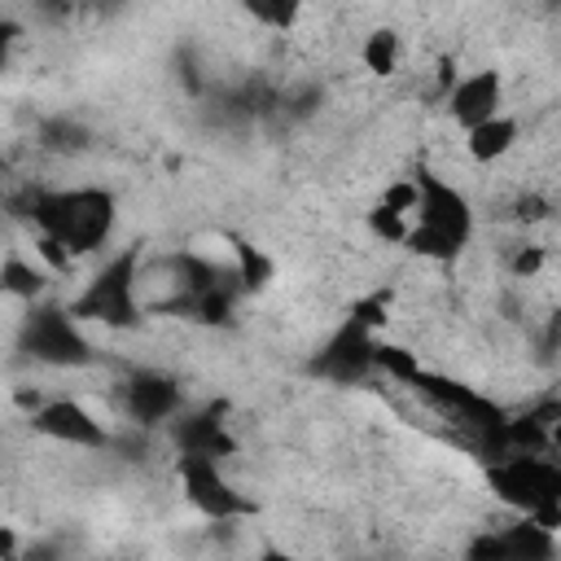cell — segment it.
I'll return each mask as SVG.
<instances>
[{
  "label": "cell",
  "instance_id": "cell-1",
  "mask_svg": "<svg viewBox=\"0 0 561 561\" xmlns=\"http://www.w3.org/2000/svg\"><path fill=\"white\" fill-rule=\"evenodd\" d=\"M13 206H18V215H26L39 228V237L57 241L70 259L101 250L110 241L114 215H118L114 193H105V188H39Z\"/></svg>",
  "mask_w": 561,
  "mask_h": 561
},
{
  "label": "cell",
  "instance_id": "cell-2",
  "mask_svg": "<svg viewBox=\"0 0 561 561\" xmlns=\"http://www.w3.org/2000/svg\"><path fill=\"white\" fill-rule=\"evenodd\" d=\"M412 184H416V206H412V224H408L403 245L421 259H434V263L456 259L473 237L469 197L456 184L438 180L434 171H421Z\"/></svg>",
  "mask_w": 561,
  "mask_h": 561
},
{
  "label": "cell",
  "instance_id": "cell-3",
  "mask_svg": "<svg viewBox=\"0 0 561 561\" xmlns=\"http://www.w3.org/2000/svg\"><path fill=\"white\" fill-rule=\"evenodd\" d=\"M79 324H105V329H136L140 307V245L118 250L105 259V267L83 285V294L66 307Z\"/></svg>",
  "mask_w": 561,
  "mask_h": 561
},
{
  "label": "cell",
  "instance_id": "cell-4",
  "mask_svg": "<svg viewBox=\"0 0 561 561\" xmlns=\"http://www.w3.org/2000/svg\"><path fill=\"white\" fill-rule=\"evenodd\" d=\"M491 491L513 504L522 517L557 535L561 522V469L552 456H500L486 469Z\"/></svg>",
  "mask_w": 561,
  "mask_h": 561
},
{
  "label": "cell",
  "instance_id": "cell-5",
  "mask_svg": "<svg viewBox=\"0 0 561 561\" xmlns=\"http://www.w3.org/2000/svg\"><path fill=\"white\" fill-rule=\"evenodd\" d=\"M18 351L48 368H83L92 364V342L83 324L61 302H31L18 329Z\"/></svg>",
  "mask_w": 561,
  "mask_h": 561
},
{
  "label": "cell",
  "instance_id": "cell-6",
  "mask_svg": "<svg viewBox=\"0 0 561 561\" xmlns=\"http://www.w3.org/2000/svg\"><path fill=\"white\" fill-rule=\"evenodd\" d=\"M175 478L184 486V500L210 522H232V517H250L254 513V504L224 478L219 460H210V456H180L175 460Z\"/></svg>",
  "mask_w": 561,
  "mask_h": 561
},
{
  "label": "cell",
  "instance_id": "cell-7",
  "mask_svg": "<svg viewBox=\"0 0 561 561\" xmlns=\"http://www.w3.org/2000/svg\"><path fill=\"white\" fill-rule=\"evenodd\" d=\"M31 430L53 438V443H66V447H105L110 443V430L105 421H96L79 399H44L35 412H31Z\"/></svg>",
  "mask_w": 561,
  "mask_h": 561
},
{
  "label": "cell",
  "instance_id": "cell-8",
  "mask_svg": "<svg viewBox=\"0 0 561 561\" xmlns=\"http://www.w3.org/2000/svg\"><path fill=\"white\" fill-rule=\"evenodd\" d=\"M373 351H377L373 329H364L359 320H346V324L324 342V351L316 355L311 368H316L320 377L346 386V381H359V377L373 373Z\"/></svg>",
  "mask_w": 561,
  "mask_h": 561
},
{
  "label": "cell",
  "instance_id": "cell-9",
  "mask_svg": "<svg viewBox=\"0 0 561 561\" xmlns=\"http://www.w3.org/2000/svg\"><path fill=\"white\" fill-rule=\"evenodd\" d=\"M123 408L136 425H162L184 412V390L175 377H167L158 368H140L123 386Z\"/></svg>",
  "mask_w": 561,
  "mask_h": 561
},
{
  "label": "cell",
  "instance_id": "cell-10",
  "mask_svg": "<svg viewBox=\"0 0 561 561\" xmlns=\"http://www.w3.org/2000/svg\"><path fill=\"white\" fill-rule=\"evenodd\" d=\"M500 101H504L500 75H495V70H473V75H465L460 83H451V92H447V114L469 131V127L495 118V114H500Z\"/></svg>",
  "mask_w": 561,
  "mask_h": 561
},
{
  "label": "cell",
  "instance_id": "cell-11",
  "mask_svg": "<svg viewBox=\"0 0 561 561\" xmlns=\"http://www.w3.org/2000/svg\"><path fill=\"white\" fill-rule=\"evenodd\" d=\"M171 438H175V451L180 456H228L232 451V438L219 421V408H202V412H180L171 421Z\"/></svg>",
  "mask_w": 561,
  "mask_h": 561
},
{
  "label": "cell",
  "instance_id": "cell-12",
  "mask_svg": "<svg viewBox=\"0 0 561 561\" xmlns=\"http://www.w3.org/2000/svg\"><path fill=\"white\" fill-rule=\"evenodd\" d=\"M465 136H469L465 145H469V158H473V162H500V158L517 145V118L495 114V118H486V123L469 127Z\"/></svg>",
  "mask_w": 561,
  "mask_h": 561
},
{
  "label": "cell",
  "instance_id": "cell-13",
  "mask_svg": "<svg viewBox=\"0 0 561 561\" xmlns=\"http://www.w3.org/2000/svg\"><path fill=\"white\" fill-rule=\"evenodd\" d=\"M44 285H48L44 267L26 263L22 254H9V259L0 263V289H4L9 298H18V302H39Z\"/></svg>",
  "mask_w": 561,
  "mask_h": 561
},
{
  "label": "cell",
  "instance_id": "cell-14",
  "mask_svg": "<svg viewBox=\"0 0 561 561\" xmlns=\"http://www.w3.org/2000/svg\"><path fill=\"white\" fill-rule=\"evenodd\" d=\"M359 57H364V66H368L373 75H390V70L399 66V35H394L390 26H377V31H368V35H364V48H359Z\"/></svg>",
  "mask_w": 561,
  "mask_h": 561
},
{
  "label": "cell",
  "instance_id": "cell-15",
  "mask_svg": "<svg viewBox=\"0 0 561 561\" xmlns=\"http://www.w3.org/2000/svg\"><path fill=\"white\" fill-rule=\"evenodd\" d=\"M373 368H386V373H390L394 381L412 386V381H416V373H421V359H416L412 351H403V346L377 342V351H373Z\"/></svg>",
  "mask_w": 561,
  "mask_h": 561
},
{
  "label": "cell",
  "instance_id": "cell-16",
  "mask_svg": "<svg viewBox=\"0 0 561 561\" xmlns=\"http://www.w3.org/2000/svg\"><path fill=\"white\" fill-rule=\"evenodd\" d=\"M44 145L57 149V153H79V149H88V131L70 118H57V123L44 127Z\"/></svg>",
  "mask_w": 561,
  "mask_h": 561
},
{
  "label": "cell",
  "instance_id": "cell-17",
  "mask_svg": "<svg viewBox=\"0 0 561 561\" xmlns=\"http://www.w3.org/2000/svg\"><path fill=\"white\" fill-rule=\"evenodd\" d=\"M368 224H373V232L386 237V241H403V237H408V215H399V210H390V206H381V202L373 206Z\"/></svg>",
  "mask_w": 561,
  "mask_h": 561
},
{
  "label": "cell",
  "instance_id": "cell-18",
  "mask_svg": "<svg viewBox=\"0 0 561 561\" xmlns=\"http://www.w3.org/2000/svg\"><path fill=\"white\" fill-rule=\"evenodd\" d=\"M245 13L280 31V26H289V22L298 18V4H245Z\"/></svg>",
  "mask_w": 561,
  "mask_h": 561
},
{
  "label": "cell",
  "instance_id": "cell-19",
  "mask_svg": "<svg viewBox=\"0 0 561 561\" xmlns=\"http://www.w3.org/2000/svg\"><path fill=\"white\" fill-rule=\"evenodd\" d=\"M539 263H543V250H539V245H530V250H522V254L513 259V272H517V276H535V272H539Z\"/></svg>",
  "mask_w": 561,
  "mask_h": 561
},
{
  "label": "cell",
  "instance_id": "cell-20",
  "mask_svg": "<svg viewBox=\"0 0 561 561\" xmlns=\"http://www.w3.org/2000/svg\"><path fill=\"white\" fill-rule=\"evenodd\" d=\"M13 39H18V26H13L9 18H0V66L9 61V48H13Z\"/></svg>",
  "mask_w": 561,
  "mask_h": 561
},
{
  "label": "cell",
  "instance_id": "cell-21",
  "mask_svg": "<svg viewBox=\"0 0 561 561\" xmlns=\"http://www.w3.org/2000/svg\"><path fill=\"white\" fill-rule=\"evenodd\" d=\"M254 561H298V557H289V552H280V548H267V552H259Z\"/></svg>",
  "mask_w": 561,
  "mask_h": 561
},
{
  "label": "cell",
  "instance_id": "cell-22",
  "mask_svg": "<svg viewBox=\"0 0 561 561\" xmlns=\"http://www.w3.org/2000/svg\"><path fill=\"white\" fill-rule=\"evenodd\" d=\"M0 219H4V202H0Z\"/></svg>",
  "mask_w": 561,
  "mask_h": 561
}]
</instances>
